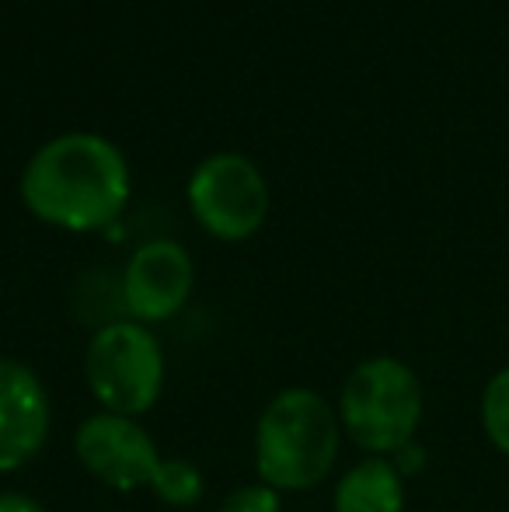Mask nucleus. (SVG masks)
Instances as JSON below:
<instances>
[{
  "label": "nucleus",
  "mask_w": 509,
  "mask_h": 512,
  "mask_svg": "<svg viewBox=\"0 0 509 512\" xmlns=\"http://www.w3.org/2000/svg\"><path fill=\"white\" fill-rule=\"evenodd\" d=\"M196 286V265L175 241H147L123 269V307L129 321L161 324L182 314Z\"/></svg>",
  "instance_id": "7"
},
{
  "label": "nucleus",
  "mask_w": 509,
  "mask_h": 512,
  "mask_svg": "<svg viewBox=\"0 0 509 512\" xmlns=\"http://www.w3.org/2000/svg\"><path fill=\"white\" fill-rule=\"evenodd\" d=\"M189 209L217 241H248L269 216V185L245 154L220 150L199 161L189 178Z\"/></svg>",
  "instance_id": "5"
},
{
  "label": "nucleus",
  "mask_w": 509,
  "mask_h": 512,
  "mask_svg": "<svg viewBox=\"0 0 509 512\" xmlns=\"http://www.w3.org/2000/svg\"><path fill=\"white\" fill-rule=\"evenodd\" d=\"M84 380L102 411L140 418L164 391V349L140 321H109L84 349Z\"/></svg>",
  "instance_id": "4"
},
{
  "label": "nucleus",
  "mask_w": 509,
  "mask_h": 512,
  "mask_svg": "<svg viewBox=\"0 0 509 512\" xmlns=\"http://www.w3.org/2000/svg\"><path fill=\"white\" fill-rule=\"evenodd\" d=\"M74 453L84 471L112 492L150 488L164 460L140 418L112 415V411H95L84 418L81 429L74 432Z\"/></svg>",
  "instance_id": "6"
},
{
  "label": "nucleus",
  "mask_w": 509,
  "mask_h": 512,
  "mask_svg": "<svg viewBox=\"0 0 509 512\" xmlns=\"http://www.w3.org/2000/svg\"><path fill=\"white\" fill-rule=\"evenodd\" d=\"M0 512H46V506L25 492H0Z\"/></svg>",
  "instance_id": "13"
},
{
  "label": "nucleus",
  "mask_w": 509,
  "mask_h": 512,
  "mask_svg": "<svg viewBox=\"0 0 509 512\" xmlns=\"http://www.w3.org/2000/svg\"><path fill=\"white\" fill-rule=\"evenodd\" d=\"M150 492H154V499L164 502V506L189 509V506H199V502H203L206 481H203V471H199L192 460L164 457L154 474V481H150Z\"/></svg>",
  "instance_id": "10"
},
{
  "label": "nucleus",
  "mask_w": 509,
  "mask_h": 512,
  "mask_svg": "<svg viewBox=\"0 0 509 512\" xmlns=\"http://www.w3.org/2000/svg\"><path fill=\"white\" fill-rule=\"evenodd\" d=\"M482 429L489 443L509 457V363L492 373L482 391Z\"/></svg>",
  "instance_id": "11"
},
{
  "label": "nucleus",
  "mask_w": 509,
  "mask_h": 512,
  "mask_svg": "<svg viewBox=\"0 0 509 512\" xmlns=\"http://www.w3.org/2000/svg\"><path fill=\"white\" fill-rule=\"evenodd\" d=\"M342 432L367 457H398L408 450L426 415L422 380L405 359L370 356L349 370L335 401Z\"/></svg>",
  "instance_id": "3"
},
{
  "label": "nucleus",
  "mask_w": 509,
  "mask_h": 512,
  "mask_svg": "<svg viewBox=\"0 0 509 512\" xmlns=\"http://www.w3.org/2000/svg\"><path fill=\"white\" fill-rule=\"evenodd\" d=\"M279 492H272L269 485H245L238 492H231L224 502H220L217 512H279Z\"/></svg>",
  "instance_id": "12"
},
{
  "label": "nucleus",
  "mask_w": 509,
  "mask_h": 512,
  "mask_svg": "<svg viewBox=\"0 0 509 512\" xmlns=\"http://www.w3.org/2000/svg\"><path fill=\"white\" fill-rule=\"evenodd\" d=\"M339 443L342 422L332 401L314 387H286L255 422V474L279 495L311 492L328 481Z\"/></svg>",
  "instance_id": "2"
},
{
  "label": "nucleus",
  "mask_w": 509,
  "mask_h": 512,
  "mask_svg": "<svg viewBox=\"0 0 509 512\" xmlns=\"http://www.w3.org/2000/svg\"><path fill=\"white\" fill-rule=\"evenodd\" d=\"M53 429V401L42 377L21 359L0 356V474L21 471L42 453Z\"/></svg>",
  "instance_id": "8"
},
{
  "label": "nucleus",
  "mask_w": 509,
  "mask_h": 512,
  "mask_svg": "<svg viewBox=\"0 0 509 512\" xmlns=\"http://www.w3.org/2000/svg\"><path fill=\"white\" fill-rule=\"evenodd\" d=\"M405 474L391 457H363L332 492V512H405Z\"/></svg>",
  "instance_id": "9"
},
{
  "label": "nucleus",
  "mask_w": 509,
  "mask_h": 512,
  "mask_svg": "<svg viewBox=\"0 0 509 512\" xmlns=\"http://www.w3.org/2000/svg\"><path fill=\"white\" fill-rule=\"evenodd\" d=\"M21 203L35 220L70 234L109 227L129 203L123 150L98 133L53 136L21 171Z\"/></svg>",
  "instance_id": "1"
}]
</instances>
